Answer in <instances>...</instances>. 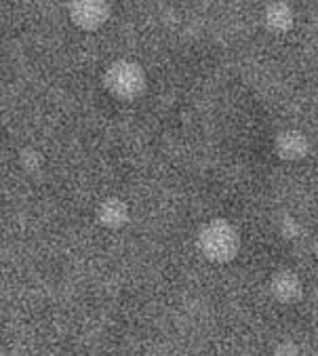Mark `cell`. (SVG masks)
Segmentation results:
<instances>
[{
    "label": "cell",
    "instance_id": "30bf717a",
    "mask_svg": "<svg viewBox=\"0 0 318 356\" xmlns=\"http://www.w3.org/2000/svg\"><path fill=\"white\" fill-rule=\"evenodd\" d=\"M312 249H314V255H316V259H318V232H316V236H314V243H312Z\"/></svg>",
    "mask_w": 318,
    "mask_h": 356
},
{
    "label": "cell",
    "instance_id": "6da1fadb",
    "mask_svg": "<svg viewBox=\"0 0 318 356\" xmlns=\"http://www.w3.org/2000/svg\"><path fill=\"white\" fill-rule=\"evenodd\" d=\"M198 249L207 259L228 264L241 251V234L228 220L215 218L198 230Z\"/></svg>",
    "mask_w": 318,
    "mask_h": 356
},
{
    "label": "cell",
    "instance_id": "9c48e42d",
    "mask_svg": "<svg viewBox=\"0 0 318 356\" xmlns=\"http://www.w3.org/2000/svg\"><path fill=\"white\" fill-rule=\"evenodd\" d=\"M276 354H297L299 352V348L295 346V343H291V341H285V343H280V346H276V350H274Z\"/></svg>",
    "mask_w": 318,
    "mask_h": 356
},
{
    "label": "cell",
    "instance_id": "5b68a950",
    "mask_svg": "<svg viewBox=\"0 0 318 356\" xmlns=\"http://www.w3.org/2000/svg\"><path fill=\"white\" fill-rule=\"evenodd\" d=\"M274 152L278 159L287 161V163H295L308 156L310 152V141L301 131L295 129H287L280 131L274 139Z\"/></svg>",
    "mask_w": 318,
    "mask_h": 356
},
{
    "label": "cell",
    "instance_id": "52a82bcc",
    "mask_svg": "<svg viewBox=\"0 0 318 356\" xmlns=\"http://www.w3.org/2000/svg\"><path fill=\"white\" fill-rule=\"evenodd\" d=\"M295 24L293 9L285 3V0H274L264 11V26L272 34H287Z\"/></svg>",
    "mask_w": 318,
    "mask_h": 356
},
{
    "label": "cell",
    "instance_id": "ba28073f",
    "mask_svg": "<svg viewBox=\"0 0 318 356\" xmlns=\"http://www.w3.org/2000/svg\"><path fill=\"white\" fill-rule=\"evenodd\" d=\"M19 165L24 167V171L36 173L45 165V156L36 150H22L19 152Z\"/></svg>",
    "mask_w": 318,
    "mask_h": 356
},
{
    "label": "cell",
    "instance_id": "3957f363",
    "mask_svg": "<svg viewBox=\"0 0 318 356\" xmlns=\"http://www.w3.org/2000/svg\"><path fill=\"white\" fill-rule=\"evenodd\" d=\"M67 13L74 26L85 32H95L110 19L108 0H67Z\"/></svg>",
    "mask_w": 318,
    "mask_h": 356
},
{
    "label": "cell",
    "instance_id": "277c9868",
    "mask_svg": "<svg viewBox=\"0 0 318 356\" xmlns=\"http://www.w3.org/2000/svg\"><path fill=\"white\" fill-rule=\"evenodd\" d=\"M270 296L278 302V304H285V306H291V304H297L303 296V284L299 280V276L293 272V270H278L272 274L270 278Z\"/></svg>",
    "mask_w": 318,
    "mask_h": 356
},
{
    "label": "cell",
    "instance_id": "8992f818",
    "mask_svg": "<svg viewBox=\"0 0 318 356\" xmlns=\"http://www.w3.org/2000/svg\"><path fill=\"white\" fill-rule=\"evenodd\" d=\"M95 218H97L100 226H104L108 230H120L129 222V207H127V202L122 198L110 196V198H104L97 204Z\"/></svg>",
    "mask_w": 318,
    "mask_h": 356
},
{
    "label": "cell",
    "instance_id": "7a4b0ae2",
    "mask_svg": "<svg viewBox=\"0 0 318 356\" xmlns=\"http://www.w3.org/2000/svg\"><path fill=\"white\" fill-rule=\"evenodd\" d=\"M104 85L112 97L118 102H135L145 93L148 79L143 67L131 59H116L108 65L104 74Z\"/></svg>",
    "mask_w": 318,
    "mask_h": 356
}]
</instances>
